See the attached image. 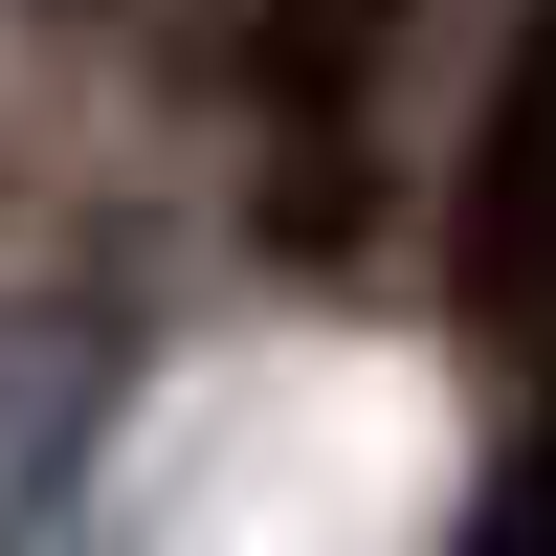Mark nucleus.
<instances>
[{"instance_id":"nucleus-1","label":"nucleus","mask_w":556,"mask_h":556,"mask_svg":"<svg viewBox=\"0 0 556 556\" xmlns=\"http://www.w3.org/2000/svg\"><path fill=\"white\" fill-rule=\"evenodd\" d=\"M468 312H534L556 334V0H534V45H513V89H490V134H468Z\"/></svg>"},{"instance_id":"nucleus-2","label":"nucleus","mask_w":556,"mask_h":556,"mask_svg":"<svg viewBox=\"0 0 556 556\" xmlns=\"http://www.w3.org/2000/svg\"><path fill=\"white\" fill-rule=\"evenodd\" d=\"M379 23H401V0H267V112H334Z\"/></svg>"},{"instance_id":"nucleus-3","label":"nucleus","mask_w":556,"mask_h":556,"mask_svg":"<svg viewBox=\"0 0 556 556\" xmlns=\"http://www.w3.org/2000/svg\"><path fill=\"white\" fill-rule=\"evenodd\" d=\"M468 556H556V424H534V490H513V513H490Z\"/></svg>"}]
</instances>
